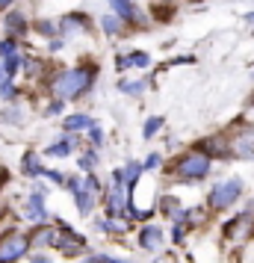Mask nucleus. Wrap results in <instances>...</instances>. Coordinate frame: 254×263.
<instances>
[{
	"label": "nucleus",
	"instance_id": "nucleus-10",
	"mask_svg": "<svg viewBox=\"0 0 254 263\" xmlns=\"http://www.w3.org/2000/svg\"><path fill=\"white\" fill-rule=\"evenodd\" d=\"M71 145H74V139L68 136L65 142H60V145H50V148H48V154H50V157H62V154H68V151H71Z\"/></svg>",
	"mask_w": 254,
	"mask_h": 263
},
{
	"label": "nucleus",
	"instance_id": "nucleus-25",
	"mask_svg": "<svg viewBox=\"0 0 254 263\" xmlns=\"http://www.w3.org/2000/svg\"><path fill=\"white\" fill-rule=\"evenodd\" d=\"M92 263H107V260H104V257H97V260H92Z\"/></svg>",
	"mask_w": 254,
	"mask_h": 263
},
{
	"label": "nucleus",
	"instance_id": "nucleus-8",
	"mask_svg": "<svg viewBox=\"0 0 254 263\" xmlns=\"http://www.w3.org/2000/svg\"><path fill=\"white\" fill-rule=\"evenodd\" d=\"M83 127H92L89 116H68L65 119V130H83Z\"/></svg>",
	"mask_w": 254,
	"mask_h": 263
},
{
	"label": "nucleus",
	"instance_id": "nucleus-11",
	"mask_svg": "<svg viewBox=\"0 0 254 263\" xmlns=\"http://www.w3.org/2000/svg\"><path fill=\"white\" fill-rule=\"evenodd\" d=\"M33 242H36V246H45V242H56V237H53V231L42 228V231H38L36 237H33Z\"/></svg>",
	"mask_w": 254,
	"mask_h": 263
},
{
	"label": "nucleus",
	"instance_id": "nucleus-16",
	"mask_svg": "<svg viewBox=\"0 0 254 263\" xmlns=\"http://www.w3.org/2000/svg\"><path fill=\"white\" fill-rule=\"evenodd\" d=\"M15 53V42H3L0 45V57H12Z\"/></svg>",
	"mask_w": 254,
	"mask_h": 263
},
{
	"label": "nucleus",
	"instance_id": "nucleus-6",
	"mask_svg": "<svg viewBox=\"0 0 254 263\" xmlns=\"http://www.w3.org/2000/svg\"><path fill=\"white\" fill-rule=\"evenodd\" d=\"M139 242H142V249H151V251H157L160 246H163V234H160V228H145V231H142V239H139Z\"/></svg>",
	"mask_w": 254,
	"mask_h": 263
},
{
	"label": "nucleus",
	"instance_id": "nucleus-12",
	"mask_svg": "<svg viewBox=\"0 0 254 263\" xmlns=\"http://www.w3.org/2000/svg\"><path fill=\"white\" fill-rule=\"evenodd\" d=\"M127 60H130V65H136V68H145L148 62V53H130V57H127Z\"/></svg>",
	"mask_w": 254,
	"mask_h": 263
},
{
	"label": "nucleus",
	"instance_id": "nucleus-15",
	"mask_svg": "<svg viewBox=\"0 0 254 263\" xmlns=\"http://www.w3.org/2000/svg\"><path fill=\"white\" fill-rule=\"evenodd\" d=\"M145 89V83H121V92H130V95H139Z\"/></svg>",
	"mask_w": 254,
	"mask_h": 263
},
{
	"label": "nucleus",
	"instance_id": "nucleus-17",
	"mask_svg": "<svg viewBox=\"0 0 254 263\" xmlns=\"http://www.w3.org/2000/svg\"><path fill=\"white\" fill-rule=\"evenodd\" d=\"M12 95H15V86L6 80V83L0 86V98H12Z\"/></svg>",
	"mask_w": 254,
	"mask_h": 263
},
{
	"label": "nucleus",
	"instance_id": "nucleus-23",
	"mask_svg": "<svg viewBox=\"0 0 254 263\" xmlns=\"http://www.w3.org/2000/svg\"><path fill=\"white\" fill-rule=\"evenodd\" d=\"M9 3H12V0H0V9H3V6H9Z\"/></svg>",
	"mask_w": 254,
	"mask_h": 263
},
{
	"label": "nucleus",
	"instance_id": "nucleus-1",
	"mask_svg": "<svg viewBox=\"0 0 254 263\" xmlns=\"http://www.w3.org/2000/svg\"><path fill=\"white\" fill-rule=\"evenodd\" d=\"M89 86H92V71H80V68H74V71H65V74L56 77V83H53V95L77 98V95H83Z\"/></svg>",
	"mask_w": 254,
	"mask_h": 263
},
{
	"label": "nucleus",
	"instance_id": "nucleus-4",
	"mask_svg": "<svg viewBox=\"0 0 254 263\" xmlns=\"http://www.w3.org/2000/svg\"><path fill=\"white\" fill-rule=\"evenodd\" d=\"M27 246H30V242H27V237L12 234V237L0 246V263H15L21 254H27Z\"/></svg>",
	"mask_w": 254,
	"mask_h": 263
},
{
	"label": "nucleus",
	"instance_id": "nucleus-18",
	"mask_svg": "<svg viewBox=\"0 0 254 263\" xmlns=\"http://www.w3.org/2000/svg\"><path fill=\"white\" fill-rule=\"evenodd\" d=\"M3 68H6V74H15V71H18V57L6 60V62H3Z\"/></svg>",
	"mask_w": 254,
	"mask_h": 263
},
{
	"label": "nucleus",
	"instance_id": "nucleus-14",
	"mask_svg": "<svg viewBox=\"0 0 254 263\" xmlns=\"http://www.w3.org/2000/svg\"><path fill=\"white\" fill-rule=\"evenodd\" d=\"M80 166H83V168H86V172H92V168H95V166H97V157H95V154H92V151H89V154H86V157H83V160H80Z\"/></svg>",
	"mask_w": 254,
	"mask_h": 263
},
{
	"label": "nucleus",
	"instance_id": "nucleus-7",
	"mask_svg": "<svg viewBox=\"0 0 254 263\" xmlns=\"http://www.w3.org/2000/svg\"><path fill=\"white\" fill-rule=\"evenodd\" d=\"M27 216H30V219H33V222H42V219H45V207H42V192H36V195H33V198H30V210H27Z\"/></svg>",
	"mask_w": 254,
	"mask_h": 263
},
{
	"label": "nucleus",
	"instance_id": "nucleus-5",
	"mask_svg": "<svg viewBox=\"0 0 254 263\" xmlns=\"http://www.w3.org/2000/svg\"><path fill=\"white\" fill-rule=\"evenodd\" d=\"M233 154L242 157V160H251L254 157V130L251 127L237 136V142H233Z\"/></svg>",
	"mask_w": 254,
	"mask_h": 263
},
{
	"label": "nucleus",
	"instance_id": "nucleus-2",
	"mask_svg": "<svg viewBox=\"0 0 254 263\" xmlns=\"http://www.w3.org/2000/svg\"><path fill=\"white\" fill-rule=\"evenodd\" d=\"M240 195H242V180H240V178H230V180L219 183L216 190H213V195H210V204H213L216 210H225V207H230V204L237 201Z\"/></svg>",
	"mask_w": 254,
	"mask_h": 263
},
{
	"label": "nucleus",
	"instance_id": "nucleus-9",
	"mask_svg": "<svg viewBox=\"0 0 254 263\" xmlns=\"http://www.w3.org/2000/svg\"><path fill=\"white\" fill-rule=\"evenodd\" d=\"M112 3V9L121 15V18H130L133 15V6H130V0H109Z\"/></svg>",
	"mask_w": 254,
	"mask_h": 263
},
{
	"label": "nucleus",
	"instance_id": "nucleus-20",
	"mask_svg": "<svg viewBox=\"0 0 254 263\" xmlns=\"http://www.w3.org/2000/svg\"><path fill=\"white\" fill-rule=\"evenodd\" d=\"M104 27H107V33H115V30H119V24H115L112 18H107V21H104Z\"/></svg>",
	"mask_w": 254,
	"mask_h": 263
},
{
	"label": "nucleus",
	"instance_id": "nucleus-21",
	"mask_svg": "<svg viewBox=\"0 0 254 263\" xmlns=\"http://www.w3.org/2000/svg\"><path fill=\"white\" fill-rule=\"evenodd\" d=\"M92 142H95V145L104 142V136H101V130H97V127H92Z\"/></svg>",
	"mask_w": 254,
	"mask_h": 263
},
{
	"label": "nucleus",
	"instance_id": "nucleus-22",
	"mask_svg": "<svg viewBox=\"0 0 254 263\" xmlns=\"http://www.w3.org/2000/svg\"><path fill=\"white\" fill-rule=\"evenodd\" d=\"M3 77H9V74H6V68H3V65H0V80H3Z\"/></svg>",
	"mask_w": 254,
	"mask_h": 263
},
{
	"label": "nucleus",
	"instance_id": "nucleus-3",
	"mask_svg": "<svg viewBox=\"0 0 254 263\" xmlns=\"http://www.w3.org/2000/svg\"><path fill=\"white\" fill-rule=\"evenodd\" d=\"M207 172H210V157L207 154H186L178 163V175L186 180H198V178H204Z\"/></svg>",
	"mask_w": 254,
	"mask_h": 263
},
{
	"label": "nucleus",
	"instance_id": "nucleus-19",
	"mask_svg": "<svg viewBox=\"0 0 254 263\" xmlns=\"http://www.w3.org/2000/svg\"><path fill=\"white\" fill-rule=\"evenodd\" d=\"M157 166H160V154H151L145 160V168H157Z\"/></svg>",
	"mask_w": 254,
	"mask_h": 263
},
{
	"label": "nucleus",
	"instance_id": "nucleus-24",
	"mask_svg": "<svg viewBox=\"0 0 254 263\" xmlns=\"http://www.w3.org/2000/svg\"><path fill=\"white\" fill-rule=\"evenodd\" d=\"M36 263H50V260H45V257H36Z\"/></svg>",
	"mask_w": 254,
	"mask_h": 263
},
{
	"label": "nucleus",
	"instance_id": "nucleus-13",
	"mask_svg": "<svg viewBox=\"0 0 254 263\" xmlns=\"http://www.w3.org/2000/svg\"><path fill=\"white\" fill-rule=\"evenodd\" d=\"M160 124H163V119H148L145 121V136H148V139H151V133L160 130Z\"/></svg>",
	"mask_w": 254,
	"mask_h": 263
}]
</instances>
